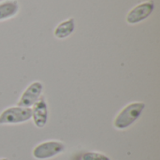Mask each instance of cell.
Here are the masks:
<instances>
[{"label":"cell","instance_id":"cell-2","mask_svg":"<svg viewBox=\"0 0 160 160\" xmlns=\"http://www.w3.org/2000/svg\"><path fill=\"white\" fill-rule=\"evenodd\" d=\"M66 145L60 141H46L38 143L33 149V158L38 160L51 159L64 153Z\"/></svg>","mask_w":160,"mask_h":160},{"label":"cell","instance_id":"cell-3","mask_svg":"<svg viewBox=\"0 0 160 160\" xmlns=\"http://www.w3.org/2000/svg\"><path fill=\"white\" fill-rule=\"evenodd\" d=\"M31 119V108L13 106L5 109L0 113V125L22 124Z\"/></svg>","mask_w":160,"mask_h":160},{"label":"cell","instance_id":"cell-6","mask_svg":"<svg viewBox=\"0 0 160 160\" xmlns=\"http://www.w3.org/2000/svg\"><path fill=\"white\" fill-rule=\"evenodd\" d=\"M155 8L154 2L152 1H146L142 2L136 7H134L127 15V22L129 24H135L138 23L146 18H148L151 13L153 12Z\"/></svg>","mask_w":160,"mask_h":160},{"label":"cell","instance_id":"cell-4","mask_svg":"<svg viewBox=\"0 0 160 160\" xmlns=\"http://www.w3.org/2000/svg\"><path fill=\"white\" fill-rule=\"evenodd\" d=\"M42 92H43L42 82L38 81L31 82L22 94L17 103V106L24 107V108H31L42 96Z\"/></svg>","mask_w":160,"mask_h":160},{"label":"cell","instance_id":"cell-1","mask_svg":"<svg viewBox=\"0 0 160 160\" xmlns=\"http://www.w3.org/2000/svg\"><path fill=\"white\" fill-rule=\"evenodd\" d=\"M145 109V103L134 101L123 108L113 120V127L118 130L130 128L142 115Z\"/></svg>","mask_w":160,"mask_h":160},{"label":"cell","instance_id":"cell-7","mask_svg":"<svg viewBox=\"0 0 160 160\" xmlns=\"http://www.w3.org/2000/svg\"><path fill=\"white\" fill-rule=\"evenodd\" d=\"M18 11L19 3L17 0H4L0 2V21L12 18Z\"/></svg>","mask_w":160,"mask_h":160},{"label":"cell","instance_id":"cell-8","mask_svg":"<svg viewBox=\"0 0 160 160\" xmlns=\"http://www.w3.org/2000/svg\"><path fill=\"white\" fill-rule=\"evenodd\" d=\"M75 29V21L73 18H68V20L60 22L54 29V36L59 39H63L68 38L69 35L73 33Z\"/></svg>","mask_w":160,"mask_h":160},{"label":"cell","instance_id":"cell-5","mask_svg":"<svg viewBox=\"0 0 160 160\" xmlns=\"http://www.w3.org/2000/svg\"><path fill=\"white\" fill-rule=\"evenodd\" d=\"M31 119L38 128H43L49 120V108L43 96L31 107Z\"/></svg>","mask_w":160,"mask_h":160},{"label":"cell","instance_id":"cell-9","mask_svg":"<svg viewBox=\"0 0 160 160\" xmlns=\"http://www.w3.org/2000/svg\"><path fill=\"white\" fill-rule=\"evenodd\" d=\"M81 160H112L108 156L99 152H86L82 154Z\"/></svg>","mask_w":160,"mask_h":160},{"label":"cell","instance_id":"cell-10","mask_svg":"<svg viewBox=\"0 0 160 160\" xmlns=\"http://www.w3.org/2000/svg\"><path fill=\"white\" fill-rule=\"evenodd\" d=\"M0 160H8L7 158H0Z\"/></svg>","mask_w":160,"mask_h":160}]
</instances>
